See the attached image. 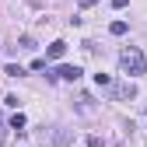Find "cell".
Returning <instances> with one entry per match:
<instances>
[{"label": "cell", "mask_w": 147, "mask_h": 147, "mask_svg": "<svg viewBox=\"0 0 147 147\" xmlns=\"http://www.w3.org/2000/svg\"><path fill=\"white\" fill-rule=\"evenodd\" d=\"M126 4H130V0H112V7H126Z\"/></svg>", "instance_id": "obj_14"}, {"label": "cell", "mask_w": 147, "mask_h": 147, "mask_svg": "<svg viewBox=\"0 0 147 147\" xmlns=\"http://www.w3.org/2000/svg\"><path fill=\"white\" fill-rule=\"evenodd\" d=\"M109 32H112V35H126V21H112Z\"/></svg>", "instance_id": "obj_10"}, {"label": "cell", "mask_w": 147, "mask_h": 147, "mask_svg": "<svg viewBox=\"0 0 147 147\" xmlns=\"http://www.w3.org/2000/svg\"><path fill=\"white\" fill-rule=\"evenodd\" d=\"M53 77H63V81H77L81 77V67H70V63H63V67H56V74H53Z\"/></svg>", "instance_id": "obj_4"}, {"label": "cell", "mask_w": 147, "mask_h": 147, "mask_svg": "<svg viewBox=\"0 0 147 147\" xmlns=\"http://www.w3.org/2000/svg\"><path fill=\"white\" fill-rule=\"evenodd\" d=\"M63 53H67V42H63V39H56V42H53V46L46 49V56H49V60H60Z\"/></svg>", "instance_id": "obj_6"}, {"label": "cell", "mask_w": 147, "mask_h": 147, "mask_svg": "<svg viewBox=\"0 0 147 147\" xmlns=\"http://www.w3.org/2000/svg\"><path fill=\"white\" fill-rule=\"evenodd\" d=\"M4 74H7V77H21V74H25V67H18V63H7V67H4Z\"/></svg>", "instance_id": "obj_8"}, {"label": "cell", "mask_w": 147, "mask_h": 147, "mask_svg": "<svg viewBox=\"0 0 147 147\" xmlns=\"http://www.w3.org/2000/svg\"><path fill=\"white\" fill-rule=\"evenodd\" d=\"M88 147H102V137H88Z\"/></svg>", "instance_id": "obj_12"}, {"label": "cell", "mask_w": 147, "mask_h": 147, "mask_svg": "<svg viewBox=\"0 0 147 147\" xmlns=\"http://www.w3.org/2000/svg\"><path fill=\"white\" fill-rule=\"evenodd\" d=\"M95 84L98 88H112V77H109V74H95Z\"/></svg>", "instance_id": "obj_9"}, {"label": "cell", "mask_w": 147, "mask_h": 147, "mask_svg": "<svg viewBox=\"0 0 147 147\" xmlns=\"http://www.w3.org/2000/svg\"><path fill=\"white\" fill-rule=\"evenodd\" d=\"M112 98H119V102H130V98H137V84H133V81L112 84Z\"/></svg>", "instance_id": "obj_3"}, {"label": "cell", "mask_w": 147, "mask_h": 147, "mask_svg": "<svg viewBox=\"0 0 147 147\" xmlns=\"http://www.w3.org/2000/svg\"><path fill=\"white\" fill-rule=\"evenodd\" d=\"M39 140H42V147H67V144H70V130H63V126H56V130H53L49 137L42 133Z\"/></svg>", "instance_id": "obj_2"}, {"label": "cell", "mask_w": 147, "mask_h": 147, "mask_svg": "<svg viewBox=\"0 0 147 147\" xmlns=\"http://www.w3.org/2000/svg\"><path fill=\"white\" fill-rule=\"evenodd\" d=\"M77 112H81V116H95V98H91L88 91L77 95Z\"/></svg>", "instance_id": "obj_5"}, {"label": "cell", "mask_w": 147, "mask_h": 147, "mask_svg": "<svg viewBox=\"0 0 147 147\" xmlns=\"http://www.w3.org/2000/svg\"><path fill=\"white\" fill-rule=\"evenodd\" d=\"M11 130H18V133L25 130V116H21V112H14V116H11Z\"/></svg>", "instance_id": "obj_7"}, {"label": "cell", "mask_w": 147, "mask_h": 147, "mask_svg": "<svg viewBox=\"0 0 147 147\" xmlns=\"http://www.w3.org/2000/svg\"><path fill=\"white\" fill-rule=\"evenodd\" d=\"M119 67H123L126 77H140V74L147 70V60H144V53H140L137 46H126V49L119 53Z\"/></svg>", "instance_id": "obj_1"}, {"label": "cell", "mask_w": 147, "mask_h": 147, "mask_svg": "<svg viewBox=\"0 0 147 147\" xmlns=\"http://www.w3.org/2000/svg\"><path fill=\"white\" fill-rule=\"evenodd\" d=\"M21 49H35V39H32V35H21Z\"/></svg>", "instance_id": "obj_11"}, {"label": "cell", "mask_w": 147, "mask_h": 147, "mask_svg": "<svg viewBox=\"0 0 147 147\" xmlns=\"http://www.w3.org/2000/svg\"><path fill=\"white\" fill-rule=\"evenodd\" d=\"M98 4V0H81V7H95Z\"/></svg>", "instance_id": "obj_13"}]
</instances>
